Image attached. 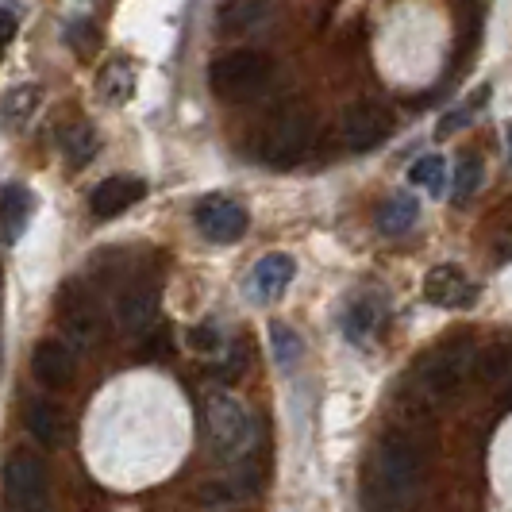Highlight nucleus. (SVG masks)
<instances>
[{"label": "nucleus", "mask_w": 512, "mask_h": 512, "mask_svg": "<svg viewBox=\"0 0 512 512\" xmlns=\"http://www.w3.org/2000/svg\"><path fill=\"white\" fill-rule=\"evenodd\" d=\"M424 482V455L409 436L393 432L378 443V455H374V489L385 505H409L412 497L420 493Z\"/></svg>", "instance_id": "nucleus-1"}, {"label": "nucleus", "mask_w": 512, "mask_h": 512, "mask_svg": "<svg viewBox=\"0 0 512 512\" xmlns=\"http://www.w3.org/2000/svg\"><path fill=\"white\" fill-rule=\"evenodd\" d=\"M505 147H509V162H512V124L505 128Z\"/></svg>", "instance_id": "nucleus-32"}, {"label": "nucleus", "mask_w": 512, "mask_h": 512, "mask_svg": "<svg viewBox=\"0 0 512 512\" xmlns=\"http://www.w3.org/2000/svg\"><path fill=\"white\" fill-rule=\"evenodd\" d=\"M486 97H489V85H482V89H478V93H474L470 101H462L459 108H451V112H447V116L439 120V128H436L439 139H451L455 131L470 128V124H474V116H478V108L486 104Z\"/></svg>", "instance_id": "nucleus-23"}, {"label": "nucleus", "mask_w": 512, "mask_h": 512, "mask_svg": "<svg viewBox=\"0 0 512 512\" xmlns=\"http://www.w3.org/2000/svg\"><path fill=\"white\" fill-rule=\"evenodd\" d=\"M420 220V205H416V197H393V201H385L382 212H378V228L385 235H405Z\"/></svg>", "instance_id": "nucleus-20"}, {"label": "nucleus", "mask_w": 512, "mask_h": 512, "mask_svg": "<svg viewBox=\"0 0 512 512\" xmlns=\"http://www.w3.org/2000/svg\"><path fill=\"white\" fill-rule=\"evenodd\" d=\"M509 370H512V351H505V347H489V351L478 355V378L482 382H501Z\"/></svg>", "instance_id": "nucleus-28"}, {"label": "nucleus", "mask_w": 512, "mask_h": 512, "mask_svg": "<svg viewBox=\"0 0 512 512\" xmlns=\"http://www.w3.org/2000/svg\"><path fill=\"white\" fill-rule=\"evenodd\" d=\"M509 401H512V397H509Z\"/></svg>", "instance_id": "nucleus-33"}, {"label": "nucleus", "mask_w": 512, "mask_h": 512, "mask_svg": "<svg viewBox=\"0 0 512 512\" xmlns=\"http://www.w3.org/2000/svg\"><path fill=\"white\" fill-rule=\"evenodd\" d=\"M0 16H4V43H12V39H16V31H20V16H16V4H12V0H4Z\"/></svg>", "instance_id": "nucleus-30"}, {"label": "nucleus", "mask_w": 512, "mask_h": 512, "mask_svg": "<svg viewBox=\"0 0 512 512\" xmlns=\"http://www.w3.org/2000/svg\"><path fill=\"white\" fill-rule=\"evenodd\" d=\"M154 312H158V289L154 285H131L116 301V320L128 335L154 332Z\"/></svg>", "instance_id": "nucleus-12"}, {"label": "nucleus", "mask_w": 512, "mask_h": 512, "mask_svg": "<svg viewBox=\"0 0 512 512\" xmlns=\"http://www.w3.org/2000/svg\"><path fill=\"white\" fill-rule=\"evenodd\" d=\"M374 324H378L374 301H355V305L347 308V316H343V332H347V339H355V343H362L366 335L374 332Z\"/></svg>", "instance_id": "nucleus-25"}, {"label": "nucleus", "mask_w": 512, "mask_h": 512, "mask_svg": "<svg viewBox=\"0 0 512 512\" xmlns=\"http://www.w3.org/2000/svg\"><path fill=\"white\" fill-rule=\"evenodd\" d=\"M58 151L66 154L70 166H85L97 154V131L89 124H70L66 131H58Z\"/></svg>", "instance_id": "nucleus-18"}, {"label": "nucleus", "mask_w": 512, "mask_h": 512, "mask_svg": "<svg viewBox=\"0 0 512 512\" xmlns=\"http://www.w3.org/2000/svg\"><path fill=\"white\" fill-rule=\"evenodd\" d=\"M266 20V0H228L224 12H220V27L235 35V31H247Z\"/></svg>", "instance_id": "nucleus-21"}, {"label": "nucleus", "mask_w": 512, "mask_h": 512, "mask_svg": "<svg viewBox=\"0 0 512 512\" xmlns=\"http://www.w3.org/2000/svg\"><path fill=\"white\" fill-rule=\"evenodd\" d=\"M27 432L43 447H58V439H62V409L54 401H47V397L31 401L27 405Z\"/></svg>", "instance_id": "nucleus-16"}, {"label": "nucleus", "mask_w": 512, "mask_h": 512, "mask_svg": "<svg viewBox=\"0 0 512 512\" xmlns=\"http://www.w3.org/2000/svg\"><path fill=\"white\" fill-rule=\"evenodd\" d=\"M243 493H239V486L235 482H228V478H216V482H201V489H197V505L201 509H228V505H235Z\"/></svg>", "instance_id": "nucleus-26"}, {"label": "nucleus", "mask_w": 512, "mask_h": 512, "mask_svg": "<svg viewBox=\"0 0 512 512\" xmlns=\"http://www.w3.org/2000/svg\"><path fill=\"white\" fill-rule=\"evenodd\" d=\"M43 101V89L39 85H16V89H8V97H4V128H24L27 120H31V112L39 108Z\"/></svg>", "instance_id": "nucleus-19"}, {"label": "nucleus", "mask_w": 512, "mask_h": 512, "mask_svg": "<svg viewBox=\"0 0 512 512\" xmlns=\"http://www.w3.org/2000/svg\"><path fill=\"white\" fill-rule=\"evenodd\" d=\"M220 343H224V332H220L216 320H201L197 328H189V347L201 351V355H216Z\"/></svg>", "instance_id": "nucleus-29"}, {"label": "nucleus", "mask_w": 512, "mask_h": 512, "mask_svg": "<svg viewBox=\"0 0 512 512\" xmlns=\"http://www.w3.org/2000/svg\"><path fill=\"white\" fill-rule=\"evenodd\" d=\"M31 370H35L39 385H47V389H62V385L74 382V355H70V347H66V343H58V339H43V343L35 347V355H31Z\"/></svg>", "instance_id": "nucleus-13"}, {"label": "nucleus", "mask_w": 512, "mask_h": 512, "mask_svg": "<svg viewBox=\"0 0 512 512\" xmlns=\"http://www.w3.org/2000/svg\"><path fill=\"white\" fill-rule=\"evenodd\" d=\"M205 439L212 447V455L224 462L251 459L255 455V420L247 416V409L228 397V393H212L205 401Z\"/></svg>", "instance_id": "nucleus-2"}, {"label": "nucleus", "mask_w": 512, "mask_h": 512, "mask_svg": "<svg viewBox=\"0 0 512 512\" xmlns=\"http://www.w3.org/2000/svg\"><path fill=\"white\" fill-rule=\"evenodd\" d=\"M478 185H482V154L466 151L459 158V166H455V197H459V201L474 197Z\"/></svg>", "instance_id": "nucleus-27"}, {"label": "nucleus", "mask_w": 512, "mask_h": 512, "mask_svg": "<svg viewBox=\"0 0 512 512\" xmlns=\"http://www.w3.org/2000/svg\"><path fill=\"white\" fill-rule=\"evenodd\" d=\"M343 143H347V151H374V147H382L385 139H389V131H393V120H389V112L378 108V104H351L347 112H343Z\"/></svg>", "instance_id": "nucleus-8"}, {"label": "nucleus", "mask_w": 512, "mask_h": 512, "mask_svg": "<svg viewBox=\"0 0 512 512\" xmlns=\"http://www.w3.org/2000/svg\"><path fill=\"white\" fill-rule=\"evenodd\" d=\"M58 324H62L66 343L77 347V351H85V347L97 343L101 320H97V308H93V301L81 293V285L77 282H70L62 293H58Z\"/></svg>", "instance_id": "nucleus-7"}, {"label": "nucleus", "mask_w": 512, "mask_h": 512, "mask_svg": "<svg viewBox=\"0 0 512 512\" xmlns=\"http://www.w3.org/2000/svg\"><path fill=\"white\" fill-rule=\"evenodd\" d=\"M270 351H274V359L282 370H293L297 359H301V351H305V343H301V335L293 332L289 324H270Z\"/></svg>", "instance_id": "nucleus-22"}, {"label": "nucleus", "mask_w": 512, "mask_h": 512, "mask_svg": "<svg viewBox=\"0 0 512 512\" xmlns=\"http://www.w3.org/2000/svg\"><path fill=\"white\" fill-rule=\"evenodd\" d=\"M0 220H4V243L16 247L24 235L27 220H31V193L24 185H8L0 197Z\"/></svg>", "instance_id": "nucleus-15"}, {"label": "nucleus", "mask_w": 512, "mask_h": 512, "mask_svg": "<svg viewBox=\"0 0 512 512\" xmlns=\"http://www.w3.org/2000/svg\"><path fill=\"white\" fill-rule=\"evenodd\" d=\"M409 178H412V185H424L432 197H439L443 185H447V162H443V154H424V158H416Z\"/></svg>", "instance_id": "nucleus-24"}, {"label": "nucleus", "mask_w": 512, "mask_h": 512, "mask_svg": "<svg viewBox=\"0 0 512 512\" xmlns=\"http://www.w3.org/2000/svg\"><path fill=\"white\" fill-rule=\"evenodd\" d=\"M197 228L205 231L212 243H235L247 231V208L228 197H208L197 208Z\"/></svg>", "instance_id": "nucleus-10"}, {"label": "nucleus", "mask_w": 512, "mask_h": 512, "mask_svg": "<svg viewBox=\"0 0 512 512\" xmlns=\"http://www.w3.org/2000/svg\"><path fill=\"white\" fill-rule=\"evenodd\" d=\"M312 131H316L312 112L305 104H289L262 131V158L270 166H297L312 147Z\"/></svg>", "instance_id": "nucleus-5"}, {"label": "nucleus", "mask_w": 512, "mask_h": 512, "mask_svg": "<svg viewBox=\"0 0 512 512\" xmlns=\"http://www.w3.org/2000/svg\"><path fill=\"white\" fill-rule=\"evenodd\" d=\"M143 193H147V185L139 178H131V174H112V178H104L101 185L89 193V212H93L97 220H112V216H120L124 208L139 205Z\"/></svg>", "instance_id": "nucleus-11"}, {"label": "nucleus", "mask_w": 512, "mask_h": 512, "mask_svg": "<svg viewBox=\"0 0 512 512\" xmlns=\"http://www.w3.org/2000/svg\"><path fill=\"white\" fill-rule=\"evenodd\" d=\"M243 366H247V355H243V351H235L228 366H220V378H224V382H231V378H239V370H243Z\"/></svg>", "instance_id": "nucleus-31"}, {"label": "nucleus", "mask_w": 512, "mask_h": 512, "mask_svg": "<svg viewBox=\"0 0 512 512\" xmlns=\"http://www.w3.org/2000/svg\"><path fill=\"white\" fill-rule=\"evenodd\" d=\"M4 509L47 512L51 509V474L47 462L31 451H12L4 462Z\"/></svg>", "instance_id": "nucleus-4"}, {"label": "nucleus", "mask_w": 512, "mask_h": 512, "mask_svg": "<svg viewBox=\"0 0 512 512\" xmlns=\"http://www.w3.org/2000/svg\"><path fill=\"white\" fill-rule=\"evenodd\" d=\"M478 297V285L462 274V266L455 262H443V266H432L428 278H424V301L436 308H466L474 305Z\"/></svg>", "instance_id": "nucleus-9"}, {"label": "nucleus", "mask_w": 512, "mask_h": 512, "mask_svg": "<svg viewBox=\"0 0 512 512\" xmlns=\"http://www.w3.org/2000/svg\"><path fill=\"white\" fill-rule=\"evenodd\" d=\"M270 58L262 51H228L212 58L208 66V89L224 101H251L270 85Z\"/></svg>", "instance_id": "nucleus-3"}, {"label": "nucleus", "mask_w": 512, "mask_h": 512, "mask_svg": "<svg viewBox=\"0 0 512 512\" xmlns=\"http://www.w3.org/2000/svg\"><path fill=\"white\" fill-rule=\"evenodd\" d=\"M293 278H297L293 255H266V258H258L251 285H255L258 301H274V297H282L285 289H289Z\"/></svg>", "instance_id": "nucleus-14"}, {"label": "nucleus", "mask_w": 512, "mask_h": 512, "mask_svg": "<svg viewBox=\"0 0 512 512\" xmlns=\"http://www.w3.org/2000/svg\"><path fill=\"white\" fill-rule=\"evenodd\" d=\"M97 89H101V97L108 104L131 101L135 97V66L124 62V58H112L101 70V77H97Z\"/></svg>", "instance_id": "nucleus-17"}, {"label": "nucleus", "mask_w": 512, "mask_h": 512, "mask_svg": "<svg viewBox=\"0 0 512 512\" xmlns=\"http://www.w3.org/2000/svg\"><path fill=\"white\" fill-rule=\"evenodd\" d=\"M474 362H478V355H474L470 343H462V339L443 343V347H436L428 359L420 362V385H424L432 397H451V393L466 382V374H470Z\"/></svg>", "instance_id": "nucleus-6"}]
</instances>
